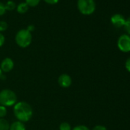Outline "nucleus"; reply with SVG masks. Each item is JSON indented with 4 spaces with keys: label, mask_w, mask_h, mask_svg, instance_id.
Masks as SVG:
<instances>
[{
    "label": "nucleus",
    "mask_w": 130,
    "mask_h": 130,
    "mask_svg": "<svg viewBox=\"0 0 130 130\" xmlns=\"http://www.w3.org/2000/svg\"><path fill=\"white\" fill-rule=\"evenodd\" d=\"M58 84L63 88H68L72 84V79L68 74H63L58 77Z\"/></svg>",
    "instance_id": "nucleus-7"
},
{
    "label": "nucleus",
    "mask_w": 130,
    "mask_h": 130,
    "mask_svg": "<svg viewBox=\"0 0 130 130\" xmlns=\"http://www.w3.org/2000/svg\"><path fill=\"white\" fill-rule=\"evenodd\" d=\"M60 130H72L71 125L68 122H63L60 124L59 126Z\"/></svg>",
    "instance_id": "nucleus-13"
},
{
    "label": "nucleus",
    "mask_w": 130,
    "mask_h": 130,
    "mask_svg": "<svg viewBox=\"0 0 130 130\" xmlns=\"http://www.w3.org/2000/svg\"><path fill=\"white\" fill-rule=\"evenodd\" d=\"M15 42L22 48L28 47L32 42V35L27 29H21L15 35Z\"/></svg>",
    "instance_id": "nucleus-3"
},
{
    "label": "nucleus",
    "mask_w": 130,
    "mask_h": 130,
    "mask_svg": "<svg viewBox=\"0 0 130 130\" xmlns=\"http://www.w3.org/2000/svg\"><path fill=\"white\" fill-rule=\"evenodd\" d=\"M14 115L18 121L26 122L29 121L33 116V109L29 103L25 101L17 102L13 108Z\"/></svg>",
    "instance_id": "nucleus-1"
},
{
    "label": "nucleus",
    "mask_w": 130,
    "mask_h": 130,
    "mask_svg": "<svg viewBox=\"0 0 130 130\" xmlns=\"http://www.w3.org/2000/svg\"><path fill=\"white\" fill-rule=\"evenodd\" d=\"M117 47L122 52H130V35L128 34L120 35L117 40Z\"/></svg>",
    "instance_id": "nucleus-5"
},
{
    "label": "nucleus",
    "mask_w": 130,
    "mask_h": 130,
    "mask_svg": "<svg viewBox=\"0 0 130 130\" xmlns=\"http://www.w3.org/2000/svg\"><path fill=\"white\" fill-rule=\"evenodd\" d=\"M41 0H25V3L28 5V6H31V7H35L37 6Z\"/></svg>",
    "instance_id": "nucleus-14"
},
{
    "label": "nucleus",
    "mask_w": 130,
    "mask_h": 130,
    "mask_svg": "<svg viewBox=\"0 0 130 130\" xmlns=\"http://www.w3.org/2000/svg\"><path fill=\"white\" fill-rule=\"evenodd\" d=\"M44 1L47 3V4H50V5H54V4H57L58 3L59 0H44Z\"/></svg>",
    "instance_id": "nucleus-23"
},
{
    "label": "nucleus",
    "mask_w": 130,
    "mask_h": 130,
    "mask_svg": "<svg viewBox=\"0 0 130 130\" xmlns=\"http://www.w3.org/2000/svg\"><path fill=\"white\" fill-rule=\"evenodd\" d=\"M9 130H26V127L24 122L17 120L10 125Z\"/></svg>",
    "instance_id": "nucleus-9"
},
{
    "label": "nucleus",
    "mask_w": 130,
    "mask_h": 130,
    "mask_svg": "<svg viewBox=\"0 0 130 130\" xmlns=\"http://www.w3.org/2000/svg\"><path fill=\"white\" fill-rule=\"evenodd\" d=\"M28 31H30L31 33L35 30V26L33 25H28V27H27V28H26Z\"/></svg>",
    "instance_id": "nucleus-24"
},
{
    "label": "nucleus",
    "mask_w": 130,
    "mask_h": 130,
    "mask_svg": "<svg viewBox=\"0 0 130 130\" xmlns=\"http://www.w3.org/2000/svg\"><path fill=\"white\" fill-rule=\"evenodd\" d=\"M92 130H107V128L104 126V125H97L96 126L93 127V128Z\"/></svg>",
    "instance_id": "nucleus-21"
},
{
    "label": "nucleus",
    "mask_w": 130,
    "mask_h": 130,
    "mask_svg": "<svg viewBox=\"0 0 130 130\" xmlns=\"http://www.w3.org/2000/svg\"><path fill=\"white\" fill-rule=\"evenodd\" d=\"M14 66L15 63L13 60L10 57H6L2 60L1 64H0V68H1L3 72L8 73L14 68Z\"/></svg>",
    "instance_id": "nucleus-6"
},
{
    "label": "nucleus",
    "mask_w": 130,
    "mask_h": 130,
    "mask_svg": "<svg viewBox=\"0 0 130 130\" xmlns=\"http://www.w3.org/2000/svg\"><path fill=\"white\" fill-rule=\"evenodd\" d=\"M10 124L5 118H0V130H9Z\"/></svg>",
    "instance_id": "nucleus-11"
},
{
    "label": "nucleus",
    "mask_w": 130,
    "mask_h": 130,
    "mask_svg": "<svg viewBox=\"0 0 130 130\" xmlns=\"http://www.w3.org/2000/svg\"><path fill=\"white\" fill-rule=\"evenodd\" d=\"M5 7H6V10L12 11V10H14L16 8V4H15V2L12 1V0H9V1H7V3L5 4Z\"/></svg>",
    "instance_id": "nucleus-12"
},
{
    "label": "nucleus",
    "mask_w": 130,
    "mask_h": 130,
    "mask_svg": "<svg viewBox=\"0 0 130 130\" xmlns=\"http://www.w3.org/2000/svg\"><path fill=\"white\" fill-rule=\"evenodd\" d=\"M72 130H90L87 126L84 125H78L72 128Z\"/></svg>",
    "instance_id": "nucleus-18"
},
{
    "label": "nucleus",
    "mask_w": 130,
    "mask_h": 130,
    "mask_svg": "<svg viewBox=\"0 0 130 130\" xmlns=\"http://www.w3.org/2000/svg\"><path fill=\"white\" fill-rule=\"evenodd\" d=\"M124 28L126 31L127 34L130 35V16L125 20V23L124 25Z\"/></svg>",
    "instance_id": "nucleus-16"
},
{
    "label": "nucleus",
    "mask_w": 130,
    "mask_h": 130,
    "mask_svg": "<svg viewBox=\"0 0 130 130\" xmlns=\"http://www.w3.org/2000/svg\"><path fill=\"white\" fill-rule=\"evenodd\" d=\"M125 20L126 19H125V17L121 14H115L111 17V22L116 28L124 27Z\"/></svg>",
    "instance_id": "nucleus-8"
},
{
    "label": "nucleus",
    "mask_w": 130,
    "mask_h": 130,
    "mask_svg": "<svg viewBox=\"0 0 130 130\" xmlns=\"http://www.w3.org/2000/svg\"><path fill=\"white\" fill-rule=\"evenodd\" d=\"M8 28V24L5 21H0V32L6 31Z\"/></svg>",
    "instance_id": "nucleus-17"
},
{
    "label": "nucleus",
    "mask_w": 130,
    "mask_h": 130,
    "mask_svg": "<svg viewBox=\"0 0 130 130\" xmlns=\"http://www.w3.org/2000/svg\"><path fill=\"white\" fill-rule=\"evenodd\" d=\"M7 115V108L0 105V118H4Z\"/></svg>",
    "instance_id": "nucleus-15"
},
{
    "label": "nucleus",
    "mask_w": 130,
    "mask_h": 130,
    "mask_svg": "<svg viewBox=\"0 0 130 130\" xmlns=\"http://www.w3.org/2000/svg\"><path fill=\"white\" fill-rule=\"evenodd\" d=\"M77 8L83 15H91L95 12L96 3L94 0H77Z\"/></svg>",
    "instance_id": "nucleus-4"
},
{
    "label": "nucleus",
    "mask_w": 130,
    "mask_h": 130,
    "mask_svg": "<svg viewBox=\"0 0 130 130\" xmlns=\"http://www.w3.org/2000/svg\"><path fill=\"white\" fill-rule=\"evenodd\" d=\"M6 7H5V4L3 3L2 2H0V16L4 15L6 13Z\"/></svg>",
    "instance_id": "nucleus-19"
},
{
    "label": "nucleus",
    "mask_w": 130,
    "mask_h": 130,
    "mask_svg": "<svg viewBox=\"0 0 130 130\" xmlns=\"http://www.w3.org/2000/svg\"><path fill=\"white\" fill-rule=\"evenodd\" d=\"M125 68L126 71L130 73V57H128L125 62Z\"/></svg>",
    "instance_id": "nucleus-20"
},
{
    "label": "nucleus",
    "mask_w": 130,
    "mask_h": 130,
    "mask_svg": "<svg viewBox=\"0 0 130 130\" xmlns=\"http://www.w3.org/2000/svg\"><path fill=\"white\" fill-rule=\"evenodd\" d=\"M17 103L15 93L9 89H4L0 91V104L6 107L12 106Z\"/></svg>",
    "instance_id": "nucleus-2"
},
{
    "label": "nucleus",
    "mask_w": 130,
    "mask_h": 130,
    "mask_svg": "<svg viewBox=\"0 0 130 130\" xmlns=\"http://www.w3.org/2000/svg\"><path fill=\"white\" fill-rule=\"evenodd\" d=\"M3 71H2V70H1V68H0V79H2V77H3Z\"/></svg>",
    "instance_id": "nucleus-25"
},
{
    "label": "nucleus",
    "mask_w": 130,
    "mask_h": 130,
    "mask_svg": "<svg viewBox=\"0 0 130 130\" xmlns=\"http://www.w3.org/2000/svg\"><path fill=\"white\" fill-rule=\"evenodd\" d=\"M5 41H6V38H5V36L3 35V33L0 32V47H1L4 43H5Z\"/></svg>",
    "instance_id": "nucleus-22"
},
{
    "label": "nucleus",
    "mask_w": 130,
    "mask_h": 130,
    "mask_svg": "<svg viewBox=\"0 0 130 130\" xmlns=\"http://www.w3.org/2000/svg\"><path fill=\"white\" fill-rule=\"evenodd\" d=\"M28 9H29V6L25 2L21 3L18 6H16V10L20 14H24V13L27 12Z\"/></svg>",
    "instance_id": "nucleus-10"
}]
</instances>
